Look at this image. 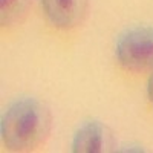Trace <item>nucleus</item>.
Segmentation results:
<instances>
[{
	"label": "nucleus",
	"instance_id": "obj_1",
	"mask_svg": "<svg viewBox=\"0 0 153 153\" xmlns=\"http://www.w3.org/2000/svg\"><path fill=\"white\" fill-rule=\"evenodd\" d=\"M51 129V109L37 98H23L5 112L0 136L9 152H34L46 143Z\"/></svg>",
	"mask_w": 153,
	"mask_h": 153
},
{
	"label": "nucleus",
	"instance_id": "obj_2",
	"mask_svg": "<svg viewBox=\"0 0 153 153\" xmlns=\"http://www.w3.org/2000/svg\"><path fill=\"white\" fill-rule=\"evenodd\" d=\"M117 58L129 72H153V28L139 26L124 32L117 43Z\"/></svg>",
	"mask_w": 153,
	"mask_h": 153
},
{
	"label": "nucleus",
	"instance_id": "obj_3",
	"mask_svg": "<svg viewBox=\"0 0 153 153\" xmlns=\"http://www.w3.org/2000/svg\"><path fill=\"white\" fill-rule=\"evenodd\" d=\"M115 149L117 141L112 129L100 121L84 123L72 139V152L76 153H106Z\"/></svg>",
	"mask_w": 153,
	"mask_h": 153
},
{
	"label": "nucleus",
	"instance_id": "obj_4",
	"mask_svg": "<svg viewBox=\"0 0 153 153\" xmlns=\"http://www.w3.org/2000/svg\"><path fill=\"white\" fill-rule=\"evenodd\" d=\"M49 22L58 29H74L84 22L89 0H42Z\"/></svg>",
	"mask_w": 153,
	"mask_h": 153
},
{
	"label": "nucleus",
	"instance_id": "obj_5",
	"mask_svg": "<svg viewBox=\"0 0 153 153\" xmlns=\"http://www.w3.org/2000/svg\"><path fill=\"white\" fill-rule=\"evenodd\" d=\"M32 0H0V19L2 26L9 28L20 23L26 17Z\"/></svg>",
	"mask_w": 153,
	"mask_h": 153
},
{
	"label": "nucleus",
	"instance_id": "obj_6",
	"mask_svg": "<svg viewBox=\"0 0 153 153\" xmlns=\"http://www.w3.org/2000/svg\"><path fill=\"white\" fill-rule=\"evenodd\" d=\"M147 95H149V101L153 104V72L149 78V86H147Z\"/></svg>",
	"mask_w": 153,
	"mask_h": 153
}]
</instances>
